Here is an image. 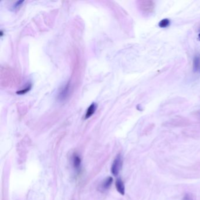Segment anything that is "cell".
I'll use <instances>...</instances> for the list:
<instances>
[{
  "mask_svg": "<svg viewBox=\"0 0 200 200\" xmlns=\"http://www.w3.org/2000/svg\"><path fill=\"white\" fill-rule=\"evenodd\" d=\"M192 200V199L191 198V197H190L188 195H187L184 197V200Z\"/></svg>",
  "mask_w": 200,
  "mask_h": 200,
  "instance_id": "obj_11",
  "label": "cell"
},
{
  "mask_svg": "<svg viewBox=\"0 0 200 200\" xmlns=\"http://www.w3.org/2000/svg\"><path fill=\"white\" fill-rule=\"evenodd\" d=\"M200 66V56H195L193 60V71L194 72H197Z\"/></svg>",
  "mask_w": 200,
  "mask_h": 200,
  "instance_id": "obj_6",
  "label": "cell"
},
{
  "mask_svg": "<svg viewBox=\"0 0 200 200\" xmlns=\"http://www.w3.org/2000/svg\"><path fill=\"white\" fill-rule=\"evenodd\" d=\"M31 88V85H29L28 87H27L25 89H24V90H20L18 92H17V94H25V93H27L28 91H29L30 90V89Z\"/></svg>",
  "mask_w": 200,
  "mask_h": 200,
  "instance_id": "obj_10",
  "label": "cell"
},
{
  "mask_svg": "<svg viewBox=\"0 0 200 200\" xmlns=\"http://www.w3.org/2000/svg\"><path fill=\"white\" fill-rule=\"evenodd\" d=\"M170 20L167 19V18H165L163 19L161 21H160V22L159 23V27L161 28H167L168 27L170 24Z\"/></svg>",
  "mask_w": 200,
  "mask_h": 200,
  "instance_id": "obj_8",
  "label": "cell"
},
{
  "mask_svg": "<svg viewBox=\"0 0 200 200\" xmlns=\"http://www.w3.org/2000/svg\"><path fill=\"white\" fill-rule=\"evenodd\" d=\"M137 7L141 13L147 17L153 13L155 4L151 0H140L137 1Z\"/></svg>",
  "mask_w": 200,
  "mask_h": 200,
  "instance_id": "obj_1",
  "label": "cell"
},
{
  "mask_svg": "<svg viewBox=\"0 0 200 200\" xmlns=\"http://www.w3.org/2000/svg\"><path fill=\"white\" fill-rule=\"evenodd\" d=\"M198 40H200V33L198 34Z\"/></svg>",
  "mask_w": 200,
  "mask_h": 200,
  "instance_id": "obj_12",
  "label": "cell"
},
{
  "mask_svg": "<svg viewBox=\"0 0 200 200\" xmlns=\"http://www.w3.org/2000/svg\"><path fill=\"white\" fill-rule=\"evenodd\" d=\"M69 85L67 84V86H65V87L62 89V92L59 95V98L60 100L65 99L67 98V94H68V92H69Z\"/></svg>",
  "mask_w": 200,
  "mask_h": 200,
  "instance_id": "obj_5",
  "label": "cell"
},
{
  "mask_svg": "<svg viewBox=\"0 0 200 200\" xmlns=\"http://www.w3.org/2000/svg\"><path fill=\"white\" fill-rule=\"evenodd\" d=\"M97 108V105L95 103H93L90 105V106L88 107L87 111V113L85 115V119H87L90 117L95 112Z\"/></svg>",
  "mask_w": 200,
  "mask_h": 200,
  "instance_id": "obj_4",
  "label": "cell"
},
{
  "mask_svg": "<svg viewBox=\"0 0 200 200\" xmlns=\"http://www.w3.org/2000/svg\"><path fill=\"white\" fill-rule=\"evenodd\" d=\"M116 187L117 191L121 195H124L125 193V187L123 182L120 179H118L116 182Z\"/></svg>",
  "mask_w": 200,
  "mask_h": 200,
  "instance_id": "obj_3",
  "label": "cell"
},
{
  "mask_svg": "<svg viewBox=\"0 0 200 200\" xmlns=\"http://www.w3.org/2000/svg\"><path fill=\"white\" fill-rule=\"evenodd\" d=\"M122 166V160L120 154L117 156L116 159L114 160L112 166V173L114 175L116 176L120 171Z\"/></svg>",
  "mask_w": 200,
  "mask_h": 200,
  "instance_id": "obj_2",
  "label": "cell"
},
{
  "mask_svg": "<svg viewBox=\"0 0 200 200\" xmlns=\"http://www.w3.org/2000/svg\"><path fill=\"white\" fill-rule=\"evenodd\" d=\"M198 112H199L198 113L200 114V110H199V111H198Z\"/></svg>",
  "mask_w": 200,
  "mask_h": 200,
  "instance_id": "obj_13",
  "label": "cell"
},
{
  "mask_svg": "<svg viewBox=\"0 0 200 200\" xmlns=\"http://www.w3.org/2000/svg\"><path fill=\"white\" fill-rule=\"evenodd\" d=\"M74 166L76 169H79L81 163L80 157L78 155H75L74 156Z\"/></svg>",
  "mask_w": 200,
  "mask_h": 200,
  "instance_id": "obj_7",
  "label": "cell"
},
{
  "mask_svg": "<svg viewBox=\"0 0 200 200\" xmlns=\"http://www.w3.org/2000/svg\"><path fill=\"white\" fill-rule=\"evenodd\" d=\"M112 181H113V179L112 177L107 178L106 180L105 181V182L103 183V184L102 185V187L104 189H107L108 188H109V187L110 186V185L112 184Z\"/></svg>",
  "mask_w": 200,
  "mask_h": 200,
  "instance_id": "obj_9",
  "label": "cell"
}]
</instances>
